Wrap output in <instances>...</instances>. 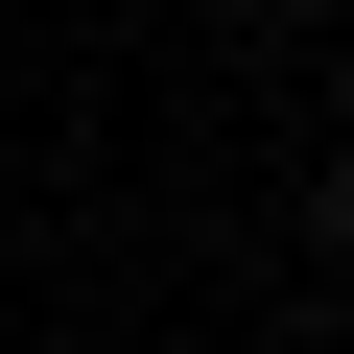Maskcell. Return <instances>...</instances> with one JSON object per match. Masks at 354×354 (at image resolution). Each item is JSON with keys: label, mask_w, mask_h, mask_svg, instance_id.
<instances>
[{"label": "cell", "mask_w": 354, "mask_h": 354, "mask_svg": "<svg viewBox=\"0 0 354 354\" xmlns=\"http://www.w3.org/2000/svg\"><path fill=\"white\" fill-rule=\"evenodd\" d=\"M307 260H330V283H354V142H330V165H307Z\"/></svg>", "instance_id": "6da1fadb"}, {"label": "cell", "mask_w": 354, "mask_h": 354, "mask_svg": "<svg viewBox=\"0 0 354 354\" xmlns=\"http://www.w3.org/2000/svg\"><path fill=\"white\" fill-rule=\"evenodd\" d=\"M213 24H330V0H213Z\"/></svg>", "instance_id": "7a4b0ae2"}]
</instances>
